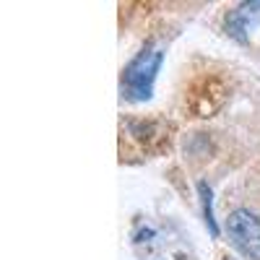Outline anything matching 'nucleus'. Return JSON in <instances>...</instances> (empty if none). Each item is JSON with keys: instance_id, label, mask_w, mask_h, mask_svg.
Segmentation results:
<instances>
[{"instance_id": "nucleus-3", "label": "nucleus", "mask_w": 260, "mask_h": 260, "mask_svg": "<svg viewBox=\"0 0 260 260\" xmlns=\"http://www.w3.org/2000/svg\"><path fill=\"white\" fill-rule=\"evenodd\" d=\"M213 94L226 96L221 86L216 83V81H208V78L203 81V89H198V86L192 89V110H195V115H198V117H211V115L224 104V102H219V99H213Z\"/></svg>"}, {"instance_id": "nucleus-6", "label": "nucleus", "mask_w": 260, "mask_h": 260, "mask_svg": "<svg viewBox=\"0 0 260 260\" xmlns=\"http://www.w3.org/2000/svg\"><path fill=\"white\" fill-rule=\"evenodd\" d=\"M226 260H232V257H226Z\"/></svg>"}, {"instance_id": "nucleus-1", "label": "nucleus", "mask_w": 260, "mask_h": 260, "mask_svg": "<svg viewBox=\"0 0 260 260\" xmlns=\"http://www.w3.org/2000/svg\"><path fill=\"white\" fill-rule=\"evenodd\" d=\"M164 62V52L148 47L138 52L122 71V94L133 102H148L154 94V83L159 76V68Z\"/></svg>"}, {"instance_id": "nucleus-2", "label": "nucleus", "mask_w": 260, "mask_h": 260, "mask_svg": "<svg viewBox=\"0 0 260 260\" xmlns=\"http://www.w3.org/2000/svg\"><path fill=\"white\" fill-rule=\"evenodd\" d=\"M226 234H229L232 245L245 257L260 260V219L252 211L247 208L232 211L226 219Z\"/></svg>"}, {"instance_id": "nucleus-4", "label": "nucleus", "mask_w": 260, "mask_h": 260, "mask_svg": "<svg viewBox=\"0 0 260 260\" xmlns=\"http://www.w3.org/2000/svg\"><path fill=\"white\" fill-rule=\"evenodd\" d=\"M257 13H260V3H242L240 8L229 11L226 21H224L226 34L234 37V39H240V42H245L247 31H250V16H257Z\"/></svg>"}, {"instance_id": "nucleus-5", "label": "nucleus", "mask_w": 260, "mask_h": 260, "mask_svg": "<svg viewBox=\"0 0 260 260\" xmlns=\"http://www.w3.org/2000/svg\"><path fill=\"white\" fill-rule=\"evenodd\" d=\"M198 195H201V206H203L206 226H208L211 237H219V224H216V216H213V192H211L208 182H198Z\"/></svg>"}]
</instances>
